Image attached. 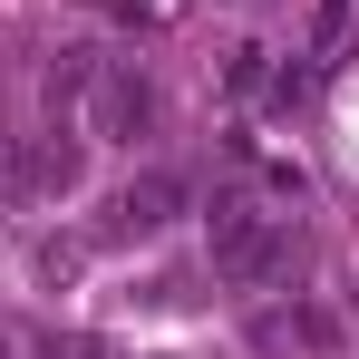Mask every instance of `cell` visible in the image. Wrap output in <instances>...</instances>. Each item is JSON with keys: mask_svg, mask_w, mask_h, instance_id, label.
Segmentation results:
<instances>
[{"mask_svg": "<svg viewBox=\"0 0 359 359\" xmlns=\"http://www.w3.org/2000/svg\"><path fill=\"white\" fill-rule=\"evenodd\" d=\"M214 272L233 282V292H262V282H282L292 272V214H262L252 194H214Z\"/></svg>", "mask_w": 359, "mask_h": 359, "instance_id": "1", "label": "cell"}, {"mask_svg": "<svg viewBox=\"0 0 359 359\" xmlns=\"http://www.w3.org/2000/svg\"><path fill=\"white\" fill-rule=\"evenodd\" d=\"M146 126H156V88L136 68H107L97 78V136H146Z\"/></svg>", "mask_w": 359, "mask_h": 359, "instance_id": "2", "label": "cell"}, {"mask_svg": "<svg viewBox=\"0 0 359 359\" xmlns=\"http://www.w3.org/2000/svg\"><path fill=\"white\" fill-rule=\"evenodd\" d=\"M165 214H175V184H165V175H136L117 204H107V233H126V243H136V233H156Z\"/></svg>", "mask_w": 359, "mask_h": 359, "instance_id": "3", "label": "cell"}, {"mask_svg": "<svg viewBox=\"0 0 359 359\" xmlns=\"http://www.w3.org/2000/svg\"><path fill=\"white\" fill-rule=\"evenodd\" d=\"M0 350H10V330H0Z\"/></svg>", "mask_w": 359, "mask_h": 359, "instance_id": "4", "label": "cell"}]
</instances>
